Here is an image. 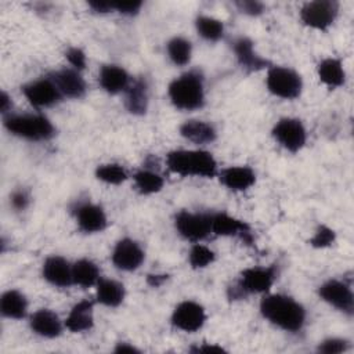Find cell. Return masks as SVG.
Returning <instances> with one entry per match:
<instances>
[{
	"label": "cell",
	"instance_id": "cell-9",
	"mask_svg": "<svg viewBox=\"0 0 354 354\" xmlns=\"http://www.w3.org/2000/svg\"><path fill=\"white\" fill-rule=\"evenodd\" d=\"M271 136L274 140L288 152H299L307 141V131L300 119L296 118H282L279 119L272 130Z\"/></svg>",
	"mask_w": 354,
	"mask_h": 354
},
{
	"label": "cell",
	"instance_id": "cell-42",
	"mask_svg": "<svg viewBox=\"0 0 354 354\" xmlns=\"http://www.w3.org/2000/svg\"><path fill=\"white\" fill-rule=\"evenodd\" d=\"M11 108H12V100L11 97L3 90L1 94H0V112L3 113V116H7L10 115L11 112Z\"/></svg>",
	"mask_w": 354,
	"mask_h": 354
},
{
	"label": "cell",
	"instance_id": "cell-12",
	"mask_svg": "<svg viewBox=\"0 0 354 354\" xmlns=\"http://www.w3.org/2000/svg\"><path fill=\"white\" fill-rule=\"evenodd\" d=\"M24 97L35 108H50L61 101L62 95L50 77L32 80L21 87Z\"/></svg>",
	"mask_w": 354,
	"mask_h": 354
},
{
	"label": "cell",
	"instance_id": "cell-7",
	"mask_svg": "<svg viewBox=\"0 0 354 354\" xmlns=\"http://www.w3.org/2000/svg\"><path fill=\"white\" fill-rule=\"evenodd\" d=\"M340 4L336 0L307 1L300 8L301 22L315 30L329 29L339 15Z\"/></svg>",
	"mask_w": 354,
	"mask_h": 354
},
{
	"label": "cell",
	"instance_id": "cell-41",
	"mask_svg": "<svg viewBox=\"0 0 354 354\" xmlns=\"http://www.w3.org/2000/svg\"><path fill=\"white\" fill-rule=\"evenodd\" d=\"M88 7L97 14H108L113 11V1H88Z\"/></svg>",
	"mask_w": 354,
	"mask_h": 354
},
{
	"label": "cell",
	"instance_id": "cell-26",
	"mask_svg": "<svg viewBox=\"0 0 354 354\" xmlns=\"http://www.w3.org/2000/svg\"><path fill=\"white\" fill-rule=\"evenodd\" d=\"M317 75L321 83L329 88H336L344 84L346 71L340 58L326 57L317 66Z\"/></svg>",
	"mask_w": 354,
	"mask_h": 354
},
{
	"label": "cell",
	"instance_id": "cell-3",
	"mask_svg": "<svg viewBox=\"0 0 354 354\" xmlns=\"http://www.w3.org/2000/svg\"><path fill=\"white\" fill-rule=\"evenodd\" d=\"M167 95L176 109L196 111L205 105V80L199 71H188L173 79L167 86Z\"/></svg>",
	"mask_w": 354,
	"mask_h": 354
},
{
	"label": "cell",
	"instance_id": "cell-33",
	"mask_svg": "<svg viewBox=\"0 0 354 354\" xmlns=\"http://www.w3.org/2000/svg\"><path fill=\"white\" fill-rule=\"evenodd\" d=\"M216 260V253L206 245L194 243L188 252V263L194 270H202L212 266Z\"/></svg>",
	"mask_w": 354,
	"mask_h": 354
},
{
	"label": "cell",
	"instance_id": "cell-34",
	"mask_svg": "<svg viewBox=\"0 0 354 354\" xmlns=\"http://www.w3.org/2000/svg\"><path fill=\"white\" fill-rule=\"evenodd\" d=\"M335 241H336V232L330 227L325 224H319L314 231L313 236L310 238L308 243L315 249H325L332 246Z\"/></svg>",
	"mask_w": 354,
	"mask_h": 354
},
{
	"label": "cell",
	"instance_id": "cell-22",
	"mask_svg": "<svg viewBox=\"0 0 354 354\" xmlns=\"http://www.w3.org/2000/svg\"><path fill=\"white\" fill-rule=\"evenodd\" d=\"M130 82H131L130 75L120 65L105 64L100 68L98 83H100V87L108 94L124 93Z\"/></svg>",
	"mask_w": 354,
	"mask_h": 354
},
{
	"label": "cell",
	"instance_id": "cell-11",
	"mask_svg": "<svg viewBox=\"0 0 354 354\" xmlns=\"http://www.w3.org/2000/svg\"><path fill=\"white\" fill-rule=\"evenodd\" d=\"M171 325L183 332L194 333L199 330L206 322V311L202 304L194 300L180 301L170 317Z\"/></svg>",
	"mask_w": 354,
	"mask_h": 354
},
{
	"label": "cell",
	"instance_id": "cell-32",
	"mask_svg": "<svg viewBox=\"0 0 354 354\" xmlns=\"http://www.w3.org/2000/svg\"><path fill=\"white\" fill-rule=\"evenodd\" d=\"M95 178L109 185H119L129 178V174L119 163H104L97 166Z\"/></svg>",
	"mask_w": 354,
	"mask_h": 354
},
{
	"label": "cell",
	"instance_id": "cell-6",
	"mask_svg": "<svg viewBox=\"0 0 354 354\" xmlns=\"http://www.w3.org/2000/svg\"><path fill=\"white\" fill-rule=\"evenodd\" d=\"M266 86L268 91L282 100H296L303 90L301 76L289 66L271 65L267 69Z\"/></svg>",
	"mask_w": 354,
	"mask_h": 354
},
{
	"label": "cell",
	"instance_id": "cell-37",
	"mask_svg": "<svg viewBox=\"0 0 354 354\" xmlns=\"http://www.w3.org/2000/svg\"><path fill=\"white\" fill-rule=\"evenodd\" d=\"M236 8L249 17H259L264 12L266 7L263 3L256 1V0H241V1H235Z\"/></svg>",
	"mask_w": 354,
	"mask_h": 354
},
{
	"label": "cell",
	"instance_id": "cell-17",
	"mask_svg": "<svg viewBox=\"0 0 354 354\" xmlns=\"http://www.w3.org/2000/svg\"><path fill=\"white\" fill-rule=\"evenodd\" d=\"M231 48L241 68L248 72H256L260 69H268L271 66L270 61L261 57L256 50L253 41L246 36H239L234 39Z\"/></svg>",
	"mask_w": 354,
	"mask_h": 354
},
{
	"label": "cell",
	"instance_id": "cell-5",
	"mask_svg": "<svg viewBox=\"0 0 354 354\" xmlns=\"http://www.w3.org/2000/svg\"><path fill=\"white\" fill-rule=\"evenodd\" d=\"M278 277V267L275 264L268 267H248L243 271H241L238 282L235 286H232L231 299H241L246 295H266L272 288L274 282Z\"/></svg>",
	"mask_w": 354,
	"mask_h": 354
},
{
	"label": "cell",
	"instance_id": "cell-27",
	"mask_svg": "<svg viewBox=\"0 0 354 354\" xmlns=\"http://www.w3.org/2000/svg\"><path fill=\"white\" fill-rule=\"evenodd\" d=\"M1 315L10 319H22L28 315V300L25 295L17 289L3 292L0 297Z\"/></svg>",
	"mask_w": 354,
	"mask_h": 354
},
{
	"label": "cell",
	"instance_id": "cell-35",
	"mask_svg": "<svg viewBox=\"0 0 354 354\" xmlns=\"http://www.w3.org/2000/svg\"><path fill=\"white\" fill-rule=\"evenodd\" d=\"M348 348H350V343L346 339L328 337L318 344L317 351L321 354H340V353H346Z\"/></svg>",
	"mask_w": 354,
	"mask_h": 354
},
{
	"label": "cell",
	"instance_id": "cell-39",
	"mask_svg": "<svg viewBox=\"0 0 354 354\" xmlns=\"http://www.w3.org/2000/svg\"><path fill=\"white\" fill-rule=\"evenodd\" d=\"M29 202H30V198L28 195L26 191L24 189H17L11 194L10 196V203L11 206L15 209V210H25L28 206H29Z\"/></svg>",
	"mask_w": 354,
	"mask_h": 354
},
{
	"label": "cell",
	"instance_id": "cell-38",
	"mask_svg": "<svg viewBox=\"0 0 354 354\" xmlns=\"http://www.w3.org/2000/svg\"><path fill=\"white\" fill-rule=\"evenodd\" d=\"M141 0H130V1H113V11L126 15V17H133L137 15L142 7Z\"/></svg>",
	"mask_w": 354,
	"mask_h": 354
},
{
	"label": "cell",
	"instance_id": "cell-36",
	"mask_svg": "<svg viewBox=\"0 0 354 354\" xmlns=\"http://www.w3.org/2000/svg\"><path fill=\"white\" fill-rule=\"evenodd\" d=\"M65 58L71 64V68H73L79 72L86 69L87 57H86V53L80 47H75V46L68 47V50L65 51Z\"/></svg>",
	"mask_w": 354,
	"mask_h": 354
},
{
	"label": "cell",
	"instance_id": "cell-24",
	"mask_svg": "<svg viewBox=\"0 0 354 354\" xmlns=\"http://www.w3.org/2000/svg\"><path fill=\"white\" fill-rule=\"evenodd\" d=\"M178 130L181 137H184L185 140L196 145L210 144L217 138V131L214 126L205 120H198V119L185 120Z\"/></svg>",
	"mask_w": 354,
	"mask_h": 354
},
{
	"label": "cell",
	"instance_id": "cell-20",
	"mask_svg": "<svg viewBox=\"0 0 354 354\" xmlns=\"http://www.w3.org/2000/svg\"><path fill=\"white\" fill-rule=\"evenodd\" d=\"M217 177L220 183L234 192L249 189L256 183V173L250 166H228L218 170Z\"/></svg>",
	"mask_w": 354,
	"mask_h": 354
},
{
	"label": "cell",
	"instance_id": "cell-18",
	"mask_svg": "<svg viewBox=\"0 0 354 354\" xmlns=\"http://www.w3.org/2000/svg\"><path fill=\"white\" fill-rule=\"evenodd\" d=\"M30 330L44 339H55L62 335L65 324L50 308H39L29 315Z\"/></svg>",
	"mask_w": 354,
	"mask_h": 354
},
{
	"label": "cell",
	"instance_id": "cell-2",
	"mask_svg": "<svg viewBox=\"0 0 354 354\" xmlns=\"http://www.w3.org/2000/svg\"><path fill=\"white\" fill-rule=\"evenodd\" d=\"M167 169L181 177H217L214 156L205 149H174L166 155Z\"/></svg>",
	"mask_w": 354,
	"mask_h": 354
},
{
	"label": "cell",
	"instance_id": "cell-4",
	"mask_svg": "<svg viewBox=\"0 0 354 354\" xmlns=\"http://www.w3.org/2000/svg\"><path fill=\"white\" fill-rule=\"evenodd\" d=\"M3 126L10 134L28 141H47L55 134L54 124L41 113H10L3 116Z\"/></svg>",
	"mask_w": 354,
	"mask_h": 354
},
{
	"label": "cell",
	"instance_id": "cell-25",
	"mask_svg": "<svg viewBox=\"0 0 354 354\" xmlns=\"http://www.w3.org/2000/svg\"><path fill=\"white\" fill-rule=\"evenodd\" d=\"M126 290L122 282L111 278H100L95 285V301L105 307H118L123 303Z\"/></svg>",
	"mask_w": 354,
	"mask_h": 354
},
{
	"label": "cell",
	"instance_id": "cell-14",
	"mask_svg": "<svg viewBox=\"0 0 354 354\" xmlns=\"http://www.w3.org/2000/svg\"><path fill=\"white\" fill-rule=\"evenodd\" d=\"M145 259L141 245L131 238H122L113 246L111 260L112 264L122 271H136Z\"/></svg>",
	"mask_w": 354,
	"mask_h": 354
},
{
	"label": "cell",
	"instance_id": "cell-13",
	"mask_svg": "<svg viewBox=\"0 0 354 354\" xmlns=\"http://www.w3.org/2000/svg\"><path fill=\"white\" fill-rule=\"evenodd\" d=\"M212 234L217 236H235L250 245L253 234L250 225L241 218H236L225 212L212 213Z\"/></svg>",
	"mask_w": 354,
	"mask_h": 354
},
{
	"label": "cell",
	"instance_id": "cell-23",
	"mask_svg": "<svg viewBox=\"0 0 354 354\" xmlns=\"http://www.w3.org/2000/svg\"><path fill=\"white\" fill-rule=\"evenodd\" d=\"M149 90L145 79L138 77L130 82L124 91V106L131 115H145L148 111Z\"/></svg>",
	"mask_w": 354,
	"mask_h": 354
},
{
	"label": "cell",
	"instance_id": "cell-19",
	"mask_svg": "<svg viewBox=\"0 0 354 354\" xmlns=\"http://www.w3.org/2000/svg\"><path fill=\"white\" fill-rule=\"evenodd\" d=\"M43 278L53 286L68 288L72 282V264L62 256H48L41 266Z\"/></svg>",
	"mask_w": 354,
	"mask_h": 354
},
{
	"label": "cell",
	"instance_id": "cell-16",
	"mask_svg": "<svg viewBox=\"0 0 354 354\" xmlns=\"http://www.w3.org/2000/svg\"><path fill=\"white\" fill-rule=\"evenodd\" d=\"M76 224L84 234L102 232L108 227V217L100 205L84 202L75 209Z\"/></svg>",
	"mask_w": 354,
	"mask_h": 354
},
{
	"label": "cell",
	"instance_id": "cell-8",
	"mask_svg": "<svg viewBox=\"0 0 354 354\" xmlns=\"http://www.w3.org/2000/svg\"><path fill=\"white\" fill-rule=\"evenodd\" d=\"M176 231L189 242H201L212 234V213L180 210L174 216Z\"/></svg>",
	"mask_w": 354,
	"mask_h": 354
},
{
	"label": "cell",
	"instance_id": "cell-29",
	"mask_svg": "<svg viewBox=\"0 0 354 354\" xmlns=\"http://www.w3.org/2000/svg\"><path fill=\"white\" fill-rule=\"evenodd\" d=\"M133 181L136 185V189L141 194V195H152L156 194L159 191H162L163 185H165V180L163 177L149 169H140L134 173L133 176Z\"/></svg>",
	"mask_w": 354,
	"mask_h": 354
},
{
	"label": "cell",
	"instance_id": "cell-40",
	"mask_svg": "<svg viewBox=\"0 0 354 354\" xmlns=\"http://www.w3.org/2000/svg\"><path fill=\"white\" fill-rule=\"evenodd\" d=\"M189 351L192 353H206V354H217V353H225V348H223L218 344L214 343H202L201 346H194L189 348Z\"/></svg>",
	"mask_w": 354,
	"mask_h": 354
},
{
	"label": "cell",
	"instance_id": "cell-30",
	"mask_svg": "<svg viewBox=\"0 0 354 354\" xmlns=\"http://www.w3.org/2000/svg\"><path fill=\"white\" fill-rule=\"evenodd\" d=\"M166 53L176 66H184L191 61L192 44L183 36H174L166 44Z\"/></svg>",
	"mask_w": 354,
	"mask_h": 354
},
{
	"label": "cell",
	"instance_id": "cell-1",
	"mask_svg": "<svg viewBox=\"0 0 354 354\" xmlns=\"http://www.w3.org/2000/svg\"><path fill=\"white\" fill-rule=\"evenodd\" d=\"M260 314L274 326L296 333L306 324V308L293 297L282 293H266L260 301Z\"/></svg>",
	"mask_w": 354,
	"mask_h": 354
},
{
	"label": "cell",
	"instance_id": "cell-31",
	"mask_svg": "<svg viewBox=\"0 0 354 354\" xmlns=\"http://www.w3.org/2000/svg\"><path fill=\"white\" fill-rule=\"evenodd\" d=\"M195 29L206 41H218L224 36V24L209 15H198L195 18Z\"/></svg>",
	"mask_w": 354,
	"mask_h": 354
},
{
	"label": "cell",
	"instance_id": "cell-28",
	"mask_svg": "<svg viewBox=\"0 0 354 354\" xmlns=\"http://www.w3.org/2000/svg\"><path fill=\"white\" fill-rule=\"evenodd\" d=\"M100 268L90 259H79L72 264V282L83 289L95 286L100 281Z\"/></svg>",
	"mask_w": 354,
	"mask_h": 354
},
{
	"label": "cell",
	"instance_id": "cell-15",
	"mask_svg": "<svg viewBox=\"0 0 354 354\" xmlns=\"http://www.w3.org/2000/svg\"><path fill=\"white\" fill-rule=\"evenodd\" d=\"M48 77L54 82L62 97L77 100L82 98L87 91V84L82 76V72L73 68H62L54 71Z\"/></svg>",
	"mask_w": 354,
	"mask_h": 354
},
{
	"label": "cell",
	"instance_id": "cell-10",
	"mask_svg": "<svg viewBox=\"0 0 354 354\" xmlns=\"http://www.w3.org/2000/svg\"><path fill=\"white\" fill-rule=\"evenodd\" d=\"M318 296L330 307L351 317L354 313V295L351 285L342 279H328L318 288Z\"/></svg>",
	"mask_w": 354,
	"mask_h": 354
},
{
	"label": "cell",
	"instance_id": "cell-21",
	"mask_svg": "<svg viewBox=\"0 0 354 354\" xmlns=\"http://www.w3.org/2000/svg\"><path fill=\"white\" fill-rule=\"evenodd\" d=\"M65 329L72 333L87 332L94 326V300L83 299L72 306L65 321Z\"/></svg>",
	"mask_w": 354,
	"mask_h": 354
},
{
	"label": "cell",
	"instance_id": "cell-43",
	"mask_svg": "<svg viewBox=\"0 0 354 354\" xmlns=\"http://www.w3.org/2000/svg\"><path fill=\"white\" fill-rule=\"evenodd\" d=\"M113 351H115V353H118V354H126V353L133 354V353H140V350H138L136 346H133V344H130V343H126V342H119V343H116V346H115Z\"/></svg>",
	"mask_w": 354,
	"mask_h": 354
},
{
	"label": "cell",
	"instance_id": "cell-44",
	"mask_svg": "<svg viewBox=\"0 0 354 354\" xmlns=\"http://www.w3.org/2000/svg\"><path fill=\"white\" fill-rule=\"evenodd\" d=\"M167 279V275H159V274H149L148 277H147V282L152 286V288H158V286H160Z\"/></svg>",
	"mask_w": 354,
	"mask_h": 354
}]
</instances>
